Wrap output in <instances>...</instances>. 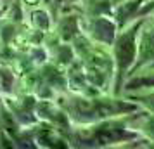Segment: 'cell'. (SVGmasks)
<instances>
[{
	"mask_svg": "<svg viewBox=\"0 0 154 149\" xmlns=\"http://www.w3.org/2000/svg\"><path fill=\"white\" fill-rule=\"evenodd\" d=\"M137 109V102H123L118 99H90V97H78L71 101L68 111L73 120L78 123H94L102 121L123 113H130Z\"/></svg>",
	"mask_w": 154,
	"mask_h": 149,
	"instance_id": "obj_1",
	"label": "cell"
},
{
	"mask_svg": "<svg viewBox=\"0 0 154 149\" xmlns=\"http://www.w3.org/2000/svg\"><path fill=\"white\" fill-rule=\"evenodd\" d=\"M144 26V19L133 23L132 26L125 31H121L116 36L114 42V75H116V83H114V94H119L123 80L128 75L130 68L137 63V54H139V35Z\"/></svg>",
	"mask_w": 154,
	"mask_h": 149,
	"instance_id": "obj_2",
	"label": "cell"
},
{
	"mask_svg": "<svg viewBox=\"0 0 154 149\" xmlns=\"http://www.w3.org/2000/svg\"><path fill=\"white\" fill-rule=\"evenodd\" d=\"M137 139V134L130 132L125 127H118L112 123H106L100 127L94 128L88 135L78 137V146H88V147H100V146H112L116 142H126Z\"/></svg>",
	"mask_w": 154,
	"mask_h": 149,
	"instance_id": "obj_3",
	"label": "cell"
},
{
	"mask_svg": "<svg viewBox=\"0 0 154 149\" xmlns=\"http://www.w3.org/2000/svg\"><path fill=\"white\" fill-rule=\"evenodd\" d=\"M118 28H119L118 23L109 19L107 16H95L85 26V31L90 36L92 42L100 43V45H111V43L116 42Z\"/></svg>",
	"mask_w": 154,
	"mask_h": 149,
	"instance_id": "obj_4",
	"label": "cell"
},
{
	"mask_svg": "<svg viewBox=\"0 0 154 149\" xmlns=\"http://www.w3.org/2000/svg\"><path fill=\"white\" fill-rule=\"evenodd\" d=\"M146 64H152L154 66V26L152 24L140 29L139 54H137V63L132 68V73H135Z\"/></svg>",
	"mask_w": 154,
	"mask_h": 149,
	"instance_id": "obj_5",
	"label": "cell"
},
{
	"mask_svg": "<svg viewBox=\"0 0 154 149\" xmlns=\"http://www.w3.org/2000/svg\"><path fill=\"white\" fill-rule=\"evenodd\" d=\"M80 31H82V24H80L78 16H64V19H61L59 28H57V33L63 42L75 40L80 35Z\"/></svg>",
	"mask_w": 154,
	"mask_h": 149,
	"instance_id": "obj_6",
	"label": "cell"
},
{
	"mask_svg": "<svg viewBox=\"0 0 154 149\" xmlns=\"http://www.w3.org/2000/svg\"><path fill=\"white\" fill-rule=\"evenodd\" d=\"M31 24H33V28L38 29V31H49L50 29V24H52V19H50V16L47 11H43V9H36L31 12Z\"/></svg>",
	"mask_w": 154,
	"mask_h": 149,
	"instance_id": "obj_7",
	"label": "cell"
},
{
	"mask_svg": "<svg viewBox=\"0 0 154 149\" xmlns=\"http://www.w3.org/2000/svg\"><path fill=\"white\" fill-rule=\"evenodd\" d=\"M12 82H14V73L9 70V68L2 66L0 68V87H2V90L4 92H11Z\"/></svg>",
	"mask_w": 154,
	"mask_h": 149,
	"instance_id": "obj_8",
	"label": "cell"
},
{
	"mask_svg": "<svg viewBox=\"0 0 154 149\" xmlns=\"http://www.w3.org/2000/svg\"><path fill=\"white\" fill-rule=\"evenodd\" d=\"M29 61L35 64H43L47 61V50L43 47H40V45H35L31 49V52H29Z\"/></svg>",
	"mask_w": 154,
	"mask_h": 149,
	"instance_id": "obj_9",
	"label": "cell"
},
{
	"mask_svg": "<svg viewBox=\"0 0 154 149\" xmlns=\"http://www.w3.org/2000/svg\"><path fill=\"white\" fill-rule=\"evenodd\" d=\"M132 101H135L137 104H142L147 111L154 113V92L147 94V95H133Z\"/></svg>",
	"mask_w": 154,
	"mask_h": 149,
	"instance_id": "obj_10",
	"label": "cell"
},
{
	"mask_svg": "<svg viewBox=\"0 0 154 149\" xmlns=\"http://www.w3.org/2000/svg\"><path fill=\"white\" fill-rule=\"evenodd\" d=\"M137 87H154V76H144V78H133L126 83V88H137Z\"/></svg>",
	"mask_w": 154,
	"mask_h": 149,
	"instance_id": "obj_11",
	"label": "cell"
},
{
	"mask_svg": "<svg viewBox=\"0 0 154 149\" xmlns=\"http://www.w3.org/2000/svg\"><path fill=\"white\" fill-rule=\"evenodd\" d=\"M26 4H29V5H36V4H40V0H24Z\"/></svg>",
	"mask_w": 154,
	"mask_h": 149,
	"instance_id": "obj_12",
	"label": "cell"
},
{
	"mask_svg": "<svg viewBox=\"0 0 154 149\" xmlns=\"http://www.w3.org/2000/svg\"><path fill=\"white\" fill-rule=\"evenodd\" d=\"M85 4H87V5H92V4H95V2H99V0H83Z\"/></svg>",
	"mask_w": 154,
	"mask_h": 149,
	"instance_id": "obj_13",
	"label": "cell"
}]
</instances>
